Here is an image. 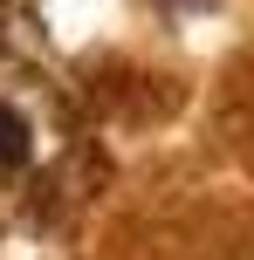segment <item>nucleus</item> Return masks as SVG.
<instances>
[{"mask_svg": "<svg viewBox=\"0 0 254 260\" xmlns=\"http://www.w3.org/2000/svg\"><path fill=\"white\" fill-rule=\"evenodd\" d=\"M0 157H27V123L14 110H0Z\"/></svg>", "mask_w": 254, "mask_h": 260, "instance_id": "f257e3e1", "label": "nucleus"}]
</instances>
